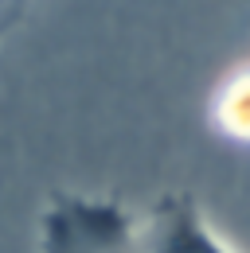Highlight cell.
Instances as JSON below:
<instances>
[{
  "mask_svg": "<svg viewBox=\"0 0 250 253\" xmlns=\"http://www.w3.org/2000/svg\"><path fill=\"white\" fill-rule=\"evenodd\" d=\"M39 253H137V218L118 199L55 191L39 218Z\"/></svg>",
  "mask_w": 250,
  "mask_h": 253,
  "instance_id": "1",
  "label": "cell"
},
{
  "mask_svg": "<svg viewBox=\"0 0 250 253\" xmlns=\"http://www.w3.org/2000/svg\"><path fill=\"white\" fill-rule=\"evenodd\" d=\"M31 4H35V0H0V39L24 20V12H28Z\"/></svg>",
  "mask_w": 250,
  "mask_h": 253,
  "instance_id": "3",
  "label": "cell"
},
{
  "mask_svg": "<svg viewBox=\"0 0 250 253\" xmlns=\"http://www.w3.org/2000/svg\"><path fill=\"white\" fill-rule=\"evenodd\" d=\"M137 253H235L207 226L188 191H164L153 211L137 222Z\"/></svg>",
  "mask_w": 250,
  "mask_h": 253,
  "instance_id": "2",
  "label": "cell"
}]
</instances>
